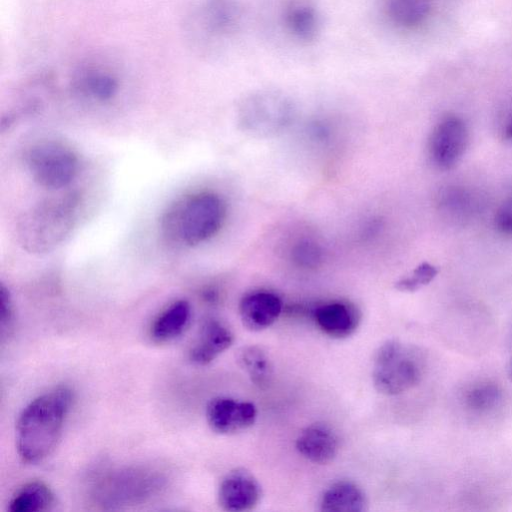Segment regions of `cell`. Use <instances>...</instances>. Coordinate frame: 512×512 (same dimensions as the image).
I'll return each instance as SVG.
<instances>
[{"label":"cell","mask_w":512,"mask_h":512,"mask_svg":"<svg viewBox=\"0 0 512 512\" xmlns=\"http://www.w3.org/2000/svg\"><path fill=\"white\" fill-rule=\"evenodd\" d=\"M291 115L290 103L273 93L258 94L245 101L240 118L243 127L257 134H271L283 128Z\"/></svg>","instance_id":"cell-7"},{"label":"cell","mask_w":512,"mask_h":512,"mask_svg":"<svg viewBox=\"0 0 512 512\" xmlns=\"http://www.w3.org/2000/svg\"><path fill=\"white\" fill-rule=\"evenodd\" d=\"M108 64L90 63L78 70L72 79L73 93L90 103L105 104L120 90L117 73Z\"/></svg>","instance_id":"cell-10"},{"label":"cell","mask_w":512,"mask_h":512,"mask_svg":"<svg viewBox=\"0 0 512 512\" xmlns=\"http://www.w3.org/2000/svg\"><path fill=\"white\" fill-rule=\"evenodd\" d=\"M502 398L498 385L483 382L473 385L465 394L466 406L478 413H486L496 408Z\"/></svg>","instance_id":"cell-22"},{"label":"cell","mask_w":512,"mask_h":512,"mask_svg":"<svg viewBox=\"0 0 512 512\" xmlns=\"http://www.w3.org/2000/svg\"><path fill=\"white\" fill-rule=\"evenodd\" d=\"M367 498L356 483L341 480L330 485L321 495V511L362 512L367 509Z\"/></svg>","instance_id":"cell-17"},{"label":"cell","mask_w":512,"mask_h":512,"mask_svg":"<svg viewBox=\"0 0 512 512\" xmlns=\"http://www.w3.org/2000/svg\"><path fill=\"white\" fill-rule=\"evenodd\" d=\"M296 449L312 463L327 464L338 454L339 438L328 424L313 423L304 428L297 437Z\"/></svg>","instance_id":"cell-14"},{"label":"cell","mask_w":512,"mask_h":512,"mask_svg":"<svg viewBox=\"0 0 512 512\" xmlns=\"http://www.w3.org/2000/svg\"><path fill=\"white\" fill-rule=\"evenodd\" d=\"M191 306L186 300H177L167 306L153 321L150 337L155 343H167L179 337L189 325Z\"/></svg>","instance_id":"cell-16"},{"label":"cell","mask_w":512,"mask_h":512,"mask_svg":"<svg viewBox=\"0 0 512 512\" xmlns=\"http://www.w3.org/2000/svg\"><path fill=\"white\" fill-rule=\"evenodd\" d=\"M226 204L216 193L185 194L170 203L160 218L164 239L178 247H195L216 235L226 218Z\"/></svg>","instance_id":"cell-2"},{"label":"cell","mask_w":512,"mask_h":512,"mask_svg":"<svg viewBox=\"0 0 512 512\" xmlns=\"http://www.w3.org/2000/svg\"><path fill=\"white\" fill-rule=\"evenodd\" d=\"M431 0H387L391 20L406 28L420 25L428 17Z\"/></svg>","instance_id":"cell-20"},{"label":"cell","mask_w":512,"mask_h":512,"mask_svg":"<svg viewBox=\"0 0 512 512\" xmlns=\"http://www.w3.org/2000/svg\"><path fill=\"white\" fill-rule=\"evenodd\" d=\"M234 338L232 329L225 322L210 318L201 326L189 350V360L194 365L206 366L229 349Z\"/></svg>","instance_id":"cell-12"},{"label":"cell","mask_w":512,"mask_h":512,"mask_svg":"<svg viewBox=\"0 0 512 512\" xmlns=\"http://www.w3.org/2000/svg\"><path fill=\"white\" fill-rule=\"evenodd\" d=\"M437 269L429 263H422L412 273L399 280L396 288L402 292H414L429 284L437 275Z\"/></svg>","instance_id":"cell-23"},{"label":"cell","mask_w":512,"mask_h":512,"mask_svg":"<svg viewBox=\"0 0 512 512\" xmlns=\"http://www.w3.org/2000/svg\"><path fill=\"white\" fill-rule=\"evenodd\" d=\"M261 495V485L256 477L245 468H235L220 482L218 503L225 511H250L258 505Z\"/></svg>","instance_id":"cell-11"},{"label":"cell","mask_w":512,"mask_h":512,"mask_svg":"<svg viewBox=\"0 0 512 512\" xmlns=\"http://www.w3.org/2000/svg\"><path fill=\"white\" fill-rule=\"evenodd\" d=\"M162 484L161 477L151 470H118L100 480L94 497L104 506L129 505L150 498Z\"/></svg>","instance_id":"cell-6"},{"label":"cell","mask_w":512,"mask_h":512,"mask_svg":"<svg viewBox=\"0 0 512 512\" xmlns=\"http://www.w3.org/2000/svg\"><path fill=\"white\" fill-rule=\"evenodd\" d=\"M292 257L300 266L314 267L321 261L322 251L316 243L304 240L294 246Z\"/></svg>","instance_id":"cell-24"},{"label":"cell","mask_w":512,"mask_h":512,"mask_svg":"<svg viewBox=\"0 0 512 512\" xmlns=\"http://www.w3.org/2000/svg\"><path fill=\"white\" fill-rule=\"evenodd\" d=\"M238 365L250 381L260 389H266L273 377L272 363L266 352L257 345L241 347L236 355Z\"/></svg>","instance_id":"cell-19"},{"label":"cell","mask_w":512,"mask_h":512,"mask_svg":"<svg viewBox=\"0 0 512 512\" xmlns=\"http://www.w3.org/2000/svg\"><path fill=\"white\" fill-rule=\"evenodd\" d=\"M55 503L51 488L39 480L23 484L8 502L10 512H43L50 510Z\"/></svg>","instance_id":"cell-18"},{"label":"cell","mask_w":512,"mask_h":512,"mask_svg":"<svg viewBox=\"0 0 512 512\" xmlns=\"http://www.w3.org/2000/svg\"><path fill=\"white\" fill-rule=\"evenodd\" d=\"M424 359L421 352L399 340H388L377 349L372 368L376 390L394 396L415 387L422 379Z\"/></svg>","instance_id":"cell-4"},{"label":"cell","mask_w":512,"mask_h":512,"mask_svg":"<svg viewBox=\"0 0 512 512\" xmlns=\"http://www.w3.org/2000/svg\"><path fill=\"white\" fill-rule=\"evenodd\" d=\"M319 329L334 339H344L355 333L361 322L359 309L348 301H331L314 312Z\"/></svg>","instance_id":"cell-13"},{"label":"cell","mask_w":512,"mask_h":512,"mask_svg":"<svg viewBox=\"0 0 512 512\" xmlns=\"http://www.w3.org/2000/svg\"><path fill=\"white\" fill-rule=\"evenodd\" d=\"M468 142L465 122L457 116L443 118L434 128L429 152L433 163L441 169H450L463 156Z\"/></svg>","instance_id":"cell-8"},{"label":"cell","mask_w":512,"mask_h":512,"mask_svg":"<svg viewBox=\"0 0 512 512\" xmlns=\"http://www.w3.org/2000/svg\"><path fill=\"white\" fill-rule=\"evenodd\" d=\"M257 419V409L249 401L218 396L206 407V420L215 433L231 435L250 428Z\"/></svg>","instance_id":"cell-9"},{"label":"cell","mask_w":512,"mask_h":512,"mask_svg":"<svg viewBox=\"0 0 512 512\" xmlns=\"http://www.w3.org/2000/svg\"><path fill=\"white\" fill-rule=\"evenodd\" d=\"M32 179L41 187L58 190L68 186L76 177L79 159L65 143L42 140L34 143L24 156Z\"/></svg>","instance_id":"cell-5"},{"label":"cell","mask_w":512,"mask_h":512,"mask_svg":"<svg viewBox=\"0 0 512 512\" xmlns=\"http://www.w3.org/2000/svg\"><path fill=\"white\" fill-rule=\"evenodd\" d=\"M505 136L508 140L512 141V116L510 117V119L506 125Z\"/></svg>","instance_id":"cell-27"},{"label":"cell","mask_w":512,"mask_h":512,"mask_svg":"<svg viewBox=\"0 0 512 512\" xmlns=\"http://www.w3.org/2000/svg\"><path fill=\"white\" fill-rule=\"evenodd\" d=\"M78 208L79 198L74 193L45 199L30 207L17 224L22 248L32 254L55 249L73 230Z\"/></svg>","instance_id":"cell-3"},{"label":"cell","mask_w":512,"mask_h":512,"mask_svg":"<svg viewBox=\"0 0 512 512\" xmlns=\"http://www.w3.org/2000/svg\"><path fill=\"white\" fill-rule=\"evenodd\" d=\"M289 31L298 39L310 40L318 30V18L312 6L305 2H293L285 11Z\"/></svg>","instance_id":"cell-21"},{"label":"cell","mask_w":512,"mask_h":512,"mask_svg":"<svg viewBox=\"0 0 512 512\" xmlns=\"http://www.w3.org/2000/svg\"><path fill=\"white\" fill-rule=\"evenodd\" d=\"M14 323V308L9 290L2 284L0 289V325L2 337L10 333Z\"/></svg>","instance_id":"cell-25"},{"label":"cell","mask_w":512,"mask_h":512,"mask_svg":"<svg viewBox=\"0 0 512 512\" xmlns=\"http://www.w3.org/2000/svg\"><path fill=\"white\" fill-rule=\"evenodd\" d=\"M74 394L59 385L31 400L16 423V449L27 463H38L56 448L71 409Z\"/></svg>","instance_id":"cell-1"},{"label":"cell","mask_w":512,"mask_h":512,"mask_svg":"<svg viewBox=\"0 0 512 512\" xmlns=\"http://www.w3.org/2000/svg\"><path fill=\"white\" fill-rule=\"evenodd\" d=\"M495 225L499 232L512 237V198L506 200L498 208L495 215Z\"/></svg>","instance_id":"cell-26"},{"label":"cell","mask_w":512,"mask_h":512,"mask_svg":"<svg viewBox=\"0 0 512 512\" xmlns=\"http://www.w3.org/2000/svg\"><path fill=\"white\" fill-rule=\"evenodd\" d=\"M509 375L512 380V360H511V364H510V368H509Z\"/></svg>","instance_id":"cell-28"},{"label":"cell","mask_w":512,"mask_h":512,"mask_svg":"<svg viewBox=\"0 0 512 512\" xmlns=\"http://www.w3.org/2000/svg\"><path fill=\"white\" fill-rule=\"evenodd\" d=\"M282 307V301L275 293L254 291L240 300L239 315L248 330L258 332L267 329L279 318Z\"/></svg>","instance_id":"cell-15"}]
</instances>
